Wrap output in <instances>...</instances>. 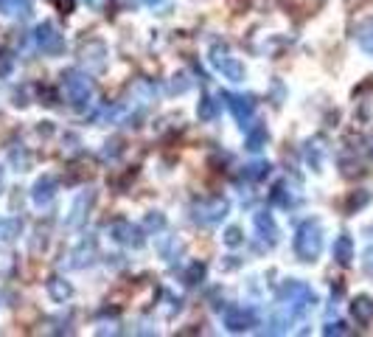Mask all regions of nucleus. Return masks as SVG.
<instances>
[{"label":"nucleus","instance_id":"1","mask_svg":"<svg viewBox=\"0 0 373 337\" xmlns=\"http://www.w3.org/2000/svg\"><path fill=\"white\" fill-rule=\"evenodd\" d=\"M278 306L289 312L292 321H300V318H306V315L317 306V295H315V289L309 287V284L289 279V281L280 287Z\"/></svg>","mask_w":373,"mask_h":337},{"label":"nucleus","instance_id":"2","mask_svg":"<svg viewBox=\"0 0 373 337\" xmlns=\"http://www.w3.org/2000/svg\"><path fill=\"white\" fill-rule=\"evenodd\" d=\"M292 247H295V256L300 261H306V264L317 261V256L323 253V225H320V219H303L298 225V231H295Z\"/></svg>","mask_w":373,"mask_h":337},{"label":"nucleus","instance_id":"3","mask_svg":"<svg viewBox=\"0 0 373 337\" xmlns=\"http://www.w3.org/2000/svg\"><path fill=\"white\" fill-rule=\"evenodd\" d=\"M62 90H65V98L70 101V107H76V110H88L93 104V82L82 71H65L62 73Z\"/></svg>","mask_w":373,"mask_h":337},{"label":"nucleus","instance_id":"4","mask_svg":"<svg viewBox=\"0 0 373 337\" xmlns=\"http://www.w3.org/2000/svg\"><path fill=\"white\" fill-rule=\"evenodd\" d=\"M228 214H231V202H228L225 197H205V199H196V202L191 205L194 222H196V225H205V228L219 225Z\"/></svg>","mask_w":373,"mask_h":337},{"label":"nucleus","instance_id":"5","mask_svg":"<svg viewBox=\"0 0 373 337\" xmlns=\"http://www.w3.org/2000/svg\"><path fill=\"white\" fill-rule=\"evenodd\" d=\"M208 59H211V65L225 76V79H231V82H244V76H247V71H244V65L231 56V48L225 46V43H214L211 51H208Z\"/></svg>","mask_w":373,"mask_h":337},{"label":"nucleus","instance_id":"6","mask_svg":"<svg viewBox=\"0 0 373 337\" xmlns=\"http://www.w3.org/2000/svg\"><path fill=\"white\" fill-rule=\"evenodd\" d=\"M34 43H37V48L48 53V56H56V53H62L65 51V37L59 34V28L53 26V23H40L37 28H34Z\"/></svg>","mask_w":373,"mask_h":337},{"label":"nucleus","instance_id":"7","mask_svg":"<svg viewBox=\"0 0 373 337\" xmlns=\"http://www.w3.org/2000/svg\"><path fill=\"white\" fill-rule=\"evenodd\" d=\"M219 96L225 98V104H228V110L233 113V118L241 124V130H247L250 127V121H253V113H256V101L253 96H241V93H228V90H222Z\"/></svg>","mask_w":373,"mask_h":337},{"label":"nucleus","instance_id":"8","mask_svg":"<svg viewBox=\"0 0 373 337\" xmlns=\"http://www.w3.org/2000/svg\"><path fill=\"white\" fill-rule=\"evenodd\" d=\"M222 321H225L228 332H236V335L238 332H250L253 326H258V315L250 306H231V309H225Z\"/></svg>","mask_w":373,"mask_h":337},{"label":"nucleus","instance_id":"9","mask_svg":"<svg viewBox=\"0 0 373 337\" xmlns=\"http://www.w3.org/2000/svg\"><path fill=\"white\" fill-rule=\"evenodd\" d=\"M93 205H95V192H93V189L82 192L79 197H76V199H73V205H70V214L65 217V225H68V228H82V225L88 222V217H90Z\"/></svg>","mask_w":373,"mask_h":337},{"label":"nucleus","instance_id":"10","mask_svg":"<svg viewBox=\"0 0 373 337\" xmlns=\"http://www.w3.org/2000/svg\"><path fill=\"white\" fill-rule=\"evenodd\" d=\"M110 237L118 242V244H124V247H135V250L146 244L143 231H140L138 225L127 222V219H118V222H112V225H110Z\"/></svg>","mask_w":373,"mask_h":337},{"label":"nucleus","instance_id":"11","mask_svg":"<svg viewBox=\"0 0 373 337\" xmlns=\"http://www.w3.org/2000/svg\"><path fill=\"white\" fill-rule=\"evenodd\" d=\"M95 256H98V239H95L93 234H88L85 239L73 247V253H70V267H73V270L90 267L95 261Z\"/></svg>","mask_w":373,"mask_h":337},{"label":"nucleus","instance_id":"12","mask_svg":"<svg viewBox=\"0 0 373 337\" xmlns=\"http://www.w3.org/2000/svg\"><path fill=\"white\" fill-rule=\"evenodd\" d=\"M253 222H256V234H258V239L264 242L267 247L278 244L280 231H278V225H275V219H273V214H270V211H256Z\"/></svg>","mask_w":373,"mask_h":337},{"label":"nucleus","instance_id":"13","mask_svg":"<svg viewBox=\"0 0 373 337\" xmlns=\"http://www.w3.org/2000/svg\"><path fill=\"white\" fill-rule=\"evenodd\" d=\"M59 192V180L53 175H43L34 186H31V199L37 208H46L48 202H53V197Z\"/></svg>","mask_w":373,"mask_h":337},{"label":"nucleus","instance_id":"14","mask_svg":"<svg viewBox=\"0 0 373 337\" xmlns=\"http://www.w3.org/2000/svg\"><path fill=\"white\" fill-rule=\"evenodd\" d=\"M79 56L88 65V71H104V65H107V59H104L107 56V46L101 40H90V43L82 46Z\"/></svg>","mask_w":373,"mask_h":337},{"label":"nucleus","instance_id":"15","mask_svg":"<svg viewBox=\"0 0 373 337\" xmlns=\"http://www.w3.org/2000/svg\"><path fill=\"white\" fill-rule=\"evenodd\" d=\"M270 199L275 202V205H280V208H295L298 205V199H300V192H298V186L295 183H289V180H280V183H275V189L270 192Z\"/></svg>","mask_w":373,"mask_h":337},{"label":"nucleus","instance_id":"16","mask_svg":"<svg viewBox=\"0 0 373 337\" xmlns=\"http://www.w3.org/2000/svg\"><path fill=\"white\" fill-rule=\"evenodd\" d=\"M351 315H354V321H357L359 326L373 323V298L371 295H357V298L351 301Z\"/></svg>","mask_w":373,"mask_h":337},{"label":"nucleus","instance_id":"17","mask_svg":"<svg viewBox=\"0 0 373 337\" xmlns=\"http://www.w3.org/2000/svg\"><path fill=\"white\" fill-rule=\"evenodd\" d=\"M303 157H306V163H309L315 172H320V169H323V157H326L323 138H309L306 146H303Z\"/></svg>","mask_w":373,"mask_h":337},{"label":"nucleus","instance_id":"18","mask_svg":"<svg viewBox=\"0 0 373 337\" xmlns=\"http://www.w3.org/2000/svg\"><path fill=\"white\" fill-rule=\"evenodd\" d=\"M270 141V133H267V127L264 124H250L247 127V135H244V146L250 149V152H261L264 146Z\"/></svg>","mask_w":373,"mask_h":337},{"label":"nucleus","instance_id":"19","mask_svg":"<svg viewBox=\"0 0 373 337\" xmlns=\"http://www.w3.org/2000/svg\"><path fill=\"white\" fill-rule=\"evenodd\" d=\"M334 261L340 267H351V261H354V242H351L348 234L337 237V242H334Z\"/></svg>","mask_w":373,"mask_h":337},{"label":"nucleus","instance_id":"20","mask_svg":"<svg viewBox=\"0 0 373 337\" xmlns=\"http://www.w3.org/2000/svg\"><path fill=\"white\" fill-rule=\"evenodd\" d=\"M48 295H51V301H56V304H65V301H70V295H73V287L62 279V276H51L48 279Z\"/></svg>","mask_w":373,"mask_h":337},{"label":"nucleus","instance_id":"21","mask_svg":"<svg viewBox=\"0 0 373 337\" xmlns=\"http://www.w3.org/2000/svg\"><path fill=\"white\" fill-rule=\"evenodd\" d=\"M270 172H273L270 160H253V163H247V166L241 169V175H244L247 183H261V180L270 177Z\"/></svg>","mask_w":373,"mask_h":337},{"label":"nucleus","instance_id":"22","mask_svg":"<svg viewBox=\"0 0 373 337\" xmlns=\"http://www.w3.org/2000/svg\"><path fill=\"white\" fill-rule=\"evenodd\" d=\"M23 234V222L17 217H0V242H14Z\"/></svg>","mask_w":373,"mask_h":337},{"label":"nucleus","instance_id":"23","mask_svg":"<svg viewBox=\"0 0 373 337\" xmlns=\"http://www.w3.org/2000/svg\"><path fill=\"white\" fill-rule=\"evenodd\" d=\"M357 43H359V48L365 51L368 56H373V17L365 20V23L357 28Z\"/></svg>","mask_w":373,"mask_h":337},{"label":"nucleus","instance_id":"24","mask_svg":"<svg viewBox=\"0 0 373 337\" xmlns=\"http://www.w3.org/2000/svg\"><path fill=\"white\" fill-rule=\"evenodd\" d=\"M205 273H208V267H205L202 261H191L188 270L183 273V284H186V287H196V284H202Z\"/></svg>","mask_w":373,"mask_h":337},{"label":"nucleus","instance_id":"25","mask_svg":"<svg viewBox=\"0 0 373 337\" xmlns=\"http://www.w3.org/2000/svg\"><path fill=\"white\" fill-rule=\"evenodd\" d=\"M3 14H11V17L26 20V17H31V0H6Z\"/></svg>","mask_w":373,"mask_h":337},{"label":"nucleus","instance_id":"26","mask_svg":"<svg viewBox=\"0 0 373 337\" xmlns=\"http://www.w3.org/2000/svg\"><path fill=\"white\" fill-rule=\"evenodd\" d=\"M219 115V107H216V101L211 96H202L199 98V104H196V118L199 121H214Z\"/></svg>","mask_w":373,"mask_h":337},{"label":"nucleus","instance_id":"27","mask_svg":"<svg viewBox=\"0 0 373 337\" xmlns=\"http://www.w3.org/2000/svg\"><path fill=\"white\" fill-rule=\"evenodd\" d=\"M371 202V192H354L348 197V202H345V208H348V214H354V211H359V208H365Z\"/></svg>","mask_w":373,"mask_h":337},{"label":"nucleus","instance_id":"28","mask_svg":"<svg viewBox=\"0 0 373 337\" xmlns=\"http://www.w3.org/2000/svg\"><path fill=\"white\" fill-rule=\"evenodd\" d=\"M9 157H11V163H14V169H17V172H26V169L31 166V155L23 149V144H20V152H17V149H11V155H9Z\"/></svg>","mask_w":373,"mask_h":337},{"label":"nucleus","instance_id":"29","mask_svg":"<svg viewBox=\"0 0 373 337\" xmlns=\"http://www.w3.org/2000/svg\"><path fill=\"white\" fill-rule=\"evenodd\" d=\"M146 228H149V231H154V234H157V231H163V228H166V217H163L160 211H152V214L146 217Z\"/></svg>","mask_w":373,"mask_h":337},{"label":"nucleus","instance_id":"30","mask_svg":"<svg viewBox=\"0 0 373 337\" xmlns=\"http://www.w3.org/2000/svg\"><path fill=\"white\" fill-rule=\"evenodd\" d=\"M188 88H191V82H188L183 73H180V76H172V82H169V93H186Z\"/></svg>","mask_w":373,"mask_h":337},{"label":"nucleus","instance_id":"31","mask_svg":"<svg viewBox=\"0 0 373 337\" xmlns=\"http://www.w3.org/2000/svg\"><path fill=\"white\" fill-rule=\"evenodd\" d=\"M11 71H14V56L11 53H0V76L6 79V76H11Z\"/></svg>","mask_w":373,"mask_h":337},{"label":"nucleus","instance_id":"32","mask_svg":"<svg viewBox=\"0 0 373 337\" xmlns=\"http://www.w3.org/2000/svg\"><path fill=\"white\" fill-rule=\"evenodd\" d=\"M222 242H225L228 247H238V244L244 242V237H241V231H238V228H228V231H225V237H222Z\"/></svg>","mask_w":373,"mask_h":337},{"label":"nucleus","instance_id":"33","mask_svg":"<svg viewBox=\"0 0 373 337\" xmlns=\"http://www.w3.org/2000/svg\"><path fill=\"white\" fill-rule=\"evenodd\" d=\"M323 335H326V337H334V335H348V326H345L342 321H337V323H328V326H323Z\"/></svg>","mask_w":373,"mask_h":337},{"label":"nucleus","instance_id":"34","mask_svg":"<svg viewBox=\"0 0 373 337\" xmlns=\"http://www.w3.org/2000/svg\"><path fill=\"white\" fill-rule=\"evenodd\" d=\"M362 273L373 281V244L365 250V256H362Z\"/></svg>","mask_w":373,"mask_h":337},{"label":"nucleus","instance_id":"35","mask_svg":"<svg viewBox=\"0 0 373 337\" xmlns=\"http://www.w3.org/2000/svg\"><path fill=\"white\" fill-rule=\"evenodd\" d=\"M82 3H85V6H88V9H95V11H98V9H104V6H107V0H82Z\"/></svg>","mask_w":373,"mask_h":337},{"label":"nucleus","instance_id":"36","mask_svg":"<svg viewBox=\"0 0 373 337\" xmlns=\"http://www.w3.org/2000/svg\"><path fill=\"white\" fill-rule=\"evenodd\" d=\"M70 6H73V0H59V9H62V11H65V14H68V11H70Z\"/></svg>","mask_w":373,"mask_h":337},{"label":"nucleus","instance_id":"37","mask_svg":"<svg viewBox=\"0 0 373 337\" xmlns=\"http://www.w3.org/2000/svg\"><path fill=\"white\" fill-rule=\"evenodd\" d=\"M368 155H371V160H373V135L368 138Z\"/></svg>","mask_w":373,"mask_h":337},{"label":"nucleus","instance_id":"38","mask_svg":"<svg viewBox=\"0 0 373 337\" xmlns=\"http://www.w3.org/2000/svg\"><path fill=\"white\" fill-rule=\"evenodd\" d=\"M0 189H3V169H0Z\"/></svg>","mask_w":373,"mask_h":337},{"label":"nucleus","instance_id":"39","mask_svg":"<svg viewBox=\"0 0 373 337\" xmlns=\"http://www.w3.org/2000/svg\"><path fill=\"white\" fill-rule=\"evenodd\" d=\"M3 6H6V0H0V11H3Z\"/></svg>","mask_w":373,"mask_h":337}]
</instances>
